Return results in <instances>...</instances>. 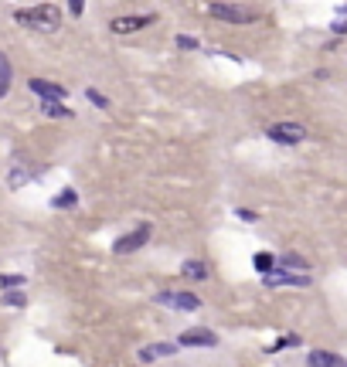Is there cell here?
Masks as SVG:
<instances>
[{
  "instance_id": "obj_2",
  "label": "cell",
  "mask_w": 347,
  "mask_h": 367,
  "mask_svg": "<svg viewBox=\"0 0 347 367\" xmlns=\"http://www.w3.org/2000/svg\"><path fill=\"white\" fill-rule=\"evenodd\" d=\"M208 10H212L214 21H225V24H256V10L239 7V3H221V0H214Z\"/></svg>"
},
{
  "instance_id": "obj_14",
  "label": "cell",
  "mask_w": 347,
  "mask_h": 367,
  "mask_svg": "<svg viewBox=\"0 0 347 367\" xmlns=\"http://www.w3.org/2000/svg\"><path fill=\"white\" fill-rule=\"evenodd\" d=\"M279 265H283V269H293V272H307V269H310V262H307L300 252H283V255H279Z\"/></svg>"
},
{
  "instance_id": "obj_8",
  "label": "cell",
  "mask_w": 347,
  "mask_h": 367,
  "mask_svg": "<svg viewBox=\"0 0 347 367\" xmlns=\"http://www.w3.org/2000/svg\"><path fill=\"white\" fill-rule=\"evenodd\" d=\"M214 343H218V337H214L212 330H205V327H194V330H184V334H181L177 347H214Z\"/></svg>"
},
{
  "instance_id": "obj_25",
  "label": "cell",
  "mask_w": 347,
  "mask_h": 367,
  "mask_svg": "<svg viewBox=\"0 0 347 367\" xmlns=\"http://www.w3.org/2000/svg\"><path fill=\"white\" fill-rule=\"evenodd\" d=\"M235 214H239L242 221H249V225H252V221H256V218H259V214H256V211H249V208H239V211H235Z\"/></svg>"
},
{
  "instance_id": "obj_1",
  "label": "cell",
  "mask_w": 347,
  "mask_h": 367,
  "mask_svg": "<svg viewBox=\"0 0 347 367\" xmlns=\"http://www.w3.org/2000/svg\"><path fill=\"white\" fill-rule=\"evenodd\" d=\"M14 21L21 27L31 31H41V34H54L61 27V10L54 3H38V7H24V10H14Z\"/></svg>"
},
{
  "instance_id": "obj_7",
  "label": "cell",
  "mask_w": 347,
  "mask_h": 367,
  "mask_svg": "<svg viewBox=\"0 0 347 367\" xmlns=\"http://www.w3.org/2000/svg\"><path fill=\"white\" fill-rule=\"evenodd\" d=\"M147 241H150V225H140L136 232L116 238V241H112V252H116V255H130V252H136V248H143Z\"/></svg>"
},
{
  "instance_id": "obj_5",
  "label": "cell",
  "mask_w": 347,
  "mask_h": 367,
  "mask_svg": "<svg viewBox=\"0 0 347 367\" xmlns=\"http://www.w3.org/2000/svg\"><path fill=\"white\" fill-rule=\"evenodd\" d=\"M266 136L272 143H279V147H296V143L307 140V130L300 123H272L266 130Z\"/></svg>"
},
{
  "instance_id": "obj_6",
  "label": "cell",
  "mask_w": 347,
  "mask_h": 367,
  "mask_svg": "<svg viewBox=\"0 0 347 367\" xmlns=\"http://www.w3.org/2000/svg\"><path fill=\"white\" fill-rule=\"evenodd\" d=\"M150 24H157L154 14H130V17H112L109 31L112 34H136V31H143V27H150Z\"/></svg>"
},
{
  "instance_id": "obj_19",
  "label": "cell",
  "mask_w": 347,
  "mask_h": 367,
  "mask_svg": "<svg viewBox=\"0 0 347 367\" xmlns=\"http://www.w3.org/2000/svg\"><path fill=\"white\" fill-rule=\"evenodd\" d=\"M252 265H256L259 272H266V269H272V265H276V255H269V252H256Z\"/></svg>"
},
{
  "instance_id": "obj_16",
  "label": "cell",
  "mask_w": 347,
  "mask_h": 367,
  "mask_svg": "<svg viewBox=\"0 0 347 367\" xmlns=\"http://www.w3.org/2000/svg\"><path fill=\"white\" fill-rule=\"evenodd\" d=\"M54 208H75L79 204V194H75V187H68V190H61L58 197L52 201Z\"/></svg>"
},
{
  "instance_id": "obj_24",
  "label": "cell",
  "mask_w": 347,
  "mask_h": 367,
  "mask_svg": "<svg viewBox=\"0 0 347 367\" xmlns=\"http://www.w3.org/2000/svg\"><path fill=\"white\" fill-rule=\"evenodd\" d=\"M68 10H72L75 17H82V10H85V0H68Z\"/></svg>"
},
{
  "instance_id": "obj_11",
  "label": "cell",
  "mask_w": 347,
  "mask_h": 367,
  "mask_svg": "<svg viewBox=\"0 0 347 367\" xmlns=\"http://www.w3.org/2000/svg\"><path fill=\"white\" fill-rule=\"evenodd\" d=\"M307 361L313 367H344V357H341V354H327V350H310Z\"/></svg>"
},
{
  "instance_id": "obj_17",
  "label": "cell",
  "mask_w": 347,
  "mask_h": 367,
  "mask_svg": "<svg viewBox=\"0 0 347 367\" xmlns=\"http://www.w3.org/2000/svg\"><path fill=\"white\" fill-rule=\"evenodd\" d=\"M24 303H27V296L21 292V289L10 286L7 292H3V306H24Z\"/></svg>"
},
{
  "instance_id": "obj_3",
  "label": "cell",
  "mask_w": 347,
  "mask_h": 367,
  "mask_svg": "<svg viewBox=\"0 0 347 367\" xmlns=\"http://www.w3.org/2000/svg\"><path fill=\"white\" fill-rule=\"evenodd\" d=\"M161 306H170V310H184V313H198L201 310V296L194 292H177V289H163L154 296Z\"/></svg>"
},
{
  "instance_id": "obj_26",
  "label": "cell",
  "mask_w": 347,
  "mask_h": 367,
  "mask_svg": "<svg viewBox=\"0 0 347 367\" xmlns=\"http://www.w3.org/2000/svg\"><path fill=\"white\" fill-rule=\"evenodd\" d=\"M344 31H347V24L341 21V17H337V21H334V34H344Z\"/></svg>"
},
{
  "instance_id": "obj_12",
  "label": "cell",
  "mask_w": 347,
  "mask_h": 367,
  "mask_svg": "<svg viewBox=\"0 0 347 367\" xmlns=\"http://www.w3.org/2000/svg\"><path fill=\"white\" fill-rule=\"evenodd\" d=\"M41 112L52 116V119H68V116H72V109L61 105V99H41Z\"/></svg>"
},
{
  "instance_id": "obj_10",
  "label": "cell",
  "mask_w": 347,
  "mask_h": 367,
  "mask_svg": "<svg viewBox=\"0 0 347 367\" xmlns=\"http://www.w3.org/2000/svg\"><path fill=\"white\" fill-rule=\"evenodd\" d=\"M31 92H38L41 99H65V89L45 79H31Z\"/></svg>"
},
{
  "instance_id": "obj_9",
  "label": "cell",
  "mask_w": 347,
  "mask_h": 367,
  "mask_svg": "<svg viewBox=\"0 0 347 367\" xmlns=\"http://www.w3.org/2000/svg\"><path fill=\"white\" fill-rule=\"evenodd\" d=\"M177 354V343H147L140 350V361L150 364V361H163V357H174Z\"/></svg>"
},
{
  "instance_id": "obj_15",
  "label": "cell",
  "mask_w": 347,
  "mask_h": 367,
  "mask_svg": "<svg viewBox=\"0 0 347 367\" xmlns=\"http://www.w3.org/2000/svg\"><path fill=\"white\" fill-rule=\"evenodd\" d=\"M10 79H14V68H10V61H7V54L0 52V99L10 92Z\"/></svg>"
},
{
  "instance_id": "obj_4",
  "label": "cell",
  "mask_w": 347,
  "mask_h": 367,
  "mask_svg": "<svg viewBox=\"0 0 347 367\" xmlns=\"http://www.w3.org/2000/svg\"><path fill=\"white\" fill-rule=\"evenodd\" d=\"M263 283H266L269 289H279V286L307 289L310 286V276H307V272H293V269H266V272H263Z\"/></svg>"
},
{
  "instance_id": "obj_23",
  "label": "cell",
  "mask_w": 347,
  "mask_h": 367,
  "mask_svg": "<svg viewBox=\"0 0 347 367\" xmlns=\"http://www.w3.org/2000/svg\"><path fill=\"white\" fill-rule=\"evenodd\" d=\"M0 286L10 289V286H24V276H0Z\"/></svg>"
},
{
  "instance_id": "obj_21",
  "label": "cell",
  "mask_w": 347,
  "mask_h": 367,
  "mask_svg": "<svg viewBox=\"0 0 347 367\" xmlns=\"http://www.w3.org/2000/svg\"><path fill=\"white\" fill-rule=\"evenodd\" d=\"M85 99H89L92 105H99V109H106L109 105V99L103 96V92H96V89H85Z\"/></svg>"
},
{
  "instance_id": "obj_27",
  "label": "cell",
  "mask_w": 347,
  "mask_h": 367,
  "mask_svg": "<svg viewBox=\"0 0 347 367\" xmlns=\"http://www.w3.org/2000/svg\"><path fill=\"white\" fill-rule=\"evenodd\" d=\"M0 361H3V354H0Z\"/></svg>"
},
{
  "instance_id": "obj_22",
  "label": "cell",
  "mask_w": 347,
  "mask_h": 367,
  "mask_svg": "<svg viewBox=\"0 0 347 367\" xmlns=\"http://www.w3.org/2000/svg\"><path fill=\"white\" fill-rule=\"evenodd\" d=\"M177 48H181V52H194V48H198V38H191V34H177Z\"/></svg>"
},
{
  "instance_id": "obj_18",
  "label": "cell",
  "mask_w": 347,
  "mask_h": 367,
  "mask_svg": "<svg viewBox=\"0 0 347 367\" xmlns=\"http://www.w3.org/2000/svg\"><path fill=\"white\" fill-rule=\"evenodd\" d=\"M296 343H300V337H296V334H286V337H279V340L272 343L266 354H279V350H286V347H296Z\"/></svg>"
},
{
  "instance_id": "obj_20",
  "label": "cell",
  "mask_w": 347,
  "mask_h": 367,
  "mask_svg": "<svg viewBox=\"0 0 347 367\" xmlns=\"http://www.w3.org/2000/svg\"><path fill=\"white\" fill-rule=\"evenodd\" d=\"M34 174H38V170H14V174L7 177V184H10V187H21V184H27Z\"/></svg>"
},
{
  "instance_id": "obj_13",
  "label": "cell",
  "mask_w": 347,
  "mask_h": 367,
  "mask_svg": "<svg viewBox=\"0 0 347 367\" xmlns=\"http://www.w3.org/2000/svg\"><path fill=\"white\" fill-rule=\"evenodd\" d=\"M181 276H184V279H198V283H205V279H208V265L198 262V259H191V262L181 265Z\"/></svg>"
}]
</instances>
